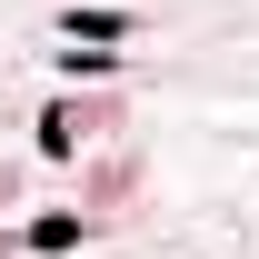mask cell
Here are the masks:
<instances>
[{"mask_svg": "<svg viewBox=\"0 0 259 259\" xmlns=\"http://www.w3.org/2000/svg\"><path fill=\"white\" fill-rule=\"evenodd\" d=\"M70 40H130V10H70Z\"/></svg>", "mask_w": 259, "mask_h": 259, "instance_id": "1", "label": "cell"}, {"mask_svg": "<svg viewBox=\"0 0 259 259\" xmlns=\"http://www.w3.org/2000/svg\"><path fill=\"white\" fill-rule=\"evenodd\" d=\"M20 239H30V249H80V220H70V209H50V220H30Z\"/></svg>", "mask_w": 259, "mask_h": 259, "instance_id": "2", "label": "cell"}]
</instances>
